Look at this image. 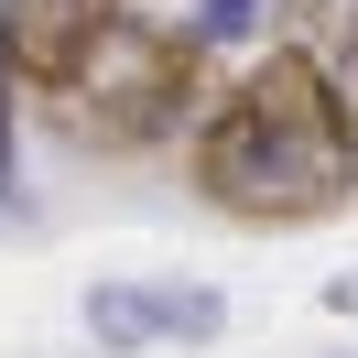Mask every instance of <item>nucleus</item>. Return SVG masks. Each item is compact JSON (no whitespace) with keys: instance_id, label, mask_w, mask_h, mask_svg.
<instances>
[{"instance_id":"5","label":"nucleus","mask_w":358,"mask_h":358,"mask_svg":"<svg viewBox=\"0 0 358 358\" xmlns=\"http://www.w3.org/2000/svg\"><path fill=\"white\" fill-rule=\"evenodd\" d=\"M11 163H22V141H11V44H0V196H11Z\"/></svg>"},{"instance_id":"2","label":"nucleus","mask_w":358,"mask_h":358,"mask_svg":"<svg viewBox=\"0 0 358 358\" xmlns=\"http://www.w3.org/2000/svg\"><path fill=\"white\" fill-rule=\"evenodd\" d=\"M196 66H206V55L185 44L174 22L120 11V22L87 44V66L66 76L76 141H98V152H152V141H174L185 109H196Z\"/></svg>"},{"instance_id":"3","label":"nucleus","mask_w":358,"mask_h":358,"mask_svg":"<svg viewBox=\"0 0 358 358\" xmlns=\"http://www.w3.org/2000/svg\"><path fill=\"white\" fill-rule=\"evenodd\" d=\"M120 22V0H0V44H11V76L44 98H66V76L87 66V44Z\"/></svg>"},{"instance_id":"1","label":"nucleus","mask_w":358,"mask_h":358,"mask_svg":"<svg viewBox=\"0 0 358 358\" xmlns=\"http://www.w3.org/2000/svg\"><path fill=\"white\" fill-rule=\"evenodd\" d=\"M196 196L250 228H315L358 196V141L326 98V55L271 44L196 120Z\"/></svg>"},{"instance_id":"4","label":"nucleus","mask_w":358,"mask_h":358,"mask_svg":"<svg viewBox=\"0 0 358 358\" xmlns=\"http://www.w3.org/2000/svg\"><path fill=\"white\" fill-rule=\"evenodd\" d=\"M87 326H98V348H152V336H217L228 326V304L206 282H109V293H87Z\"/></svg>"}]
</instances>
